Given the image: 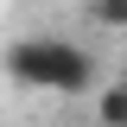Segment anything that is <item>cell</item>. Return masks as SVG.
Instances as JSON below:
<instances>
[{"instance_id":"277c9868","label":"cell","mask_w":127,"mask_h":127,"mask_svg":"<svg viewBox=\"0 0 127 127\" xmlns=\"http://www.w3.org/2000/svg\"><path fill=\"white\" fill-rule=\"evenodd\" d=\"M114 83H127V64H121V76H114Z\"/></svg>"},{"instance_id":"6da1fadb","label":"cell","mask_w":127,"mask_h":127,"mask_svg":"<svg viewBox=\"0 0 127 127\" xmlns=\"http://www.w3.org/2000/svg\"><path fill=\"white\" fill-rule=\"evenodd\" d=\"M0 64L19 89H38V95H83L95 83V57L76 38H19V45H6Z\"/></svg>"},{"instance_id":"3957f363","label":"cell","mask_w":127,"mask_h":127,"mask_svg":"<svg viewBox=\"0 0 127 127\" xmlns=\"http://www.w3.org/2000/svg\"><path fill=\"white\" fill-rule=\"evenodd\" d=\"M89 19L102 32H127V0H89Z\"/></svg>"},{"instance_id":"7a4b0ae2","label":"cell","mask_w":127,"mask_h":127,"mask_svg":"<svg viewBox=\"0 0 127 127\" xmlns=\"http://www.w3.org/2000/svg\"><path fill=\"white\" fill-rule=\"evenodd\" d=\"M95 121L102 127H127V83H108L95 95Z\"/></svg>"}]
</instances>
